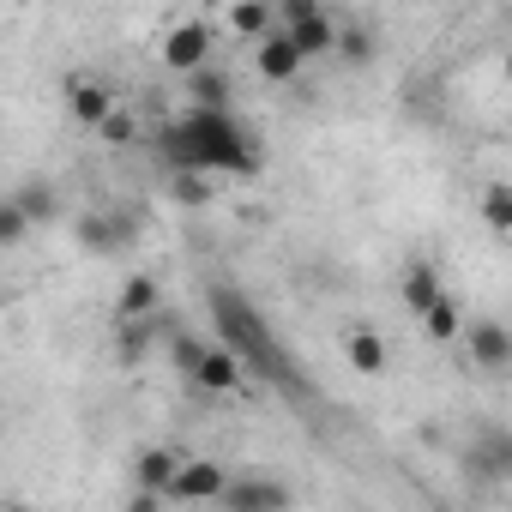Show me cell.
<instances>
[{
  "label": "cell",
  "instance_id": "1",
  "mask_svg": "<svg viewBox=\"0 0 512 512\" xmlns=\"http://www.w3.org/2000/svg\"><path fill=\"white\" fill-rule=\"evenodd\" d=\"M163 157L181 169V175H260L266 151L229 109L223 115H205V109H181L169 127H163Z\"/></svg>",
  "mask_w": 512,
  "mask_h": 512
},
{
  "label": "cell",
  "instance_id": "16",
  "mask_svg": "<svg viewBox=\"0 0 512 512\" xmlns=\"http://www.w3.org/2000/svg\"><path fill=\"white\" fill-rule=\"evenodd\" d=\"M344 362H350L356 374H368V380H380L392 356H386V338H380L374 326H350V332H344Z\"/></svg>",
  "mask_w": 512,
  "mask_h": 512
},
{
  "label": "cell",
  "instance_id": "10",
  "mask_svg": "<svg viewBox=\"0 0 512 512\" xmlns=\"http://www.w3.org/2000/svg\"><path fill=\"white\" fill-rule=\"evenodd\" d=\"M458 338H464V350H470V362H476L482 374H506V368H512V332H506L500 320H470Z\"/></svg>",
  "mask_w": 512,
  "mask_h": 512
},
{
  "label": "cell",
  "instance_id": "19",
  "mask_svg": "<svg viewBox=\"0 0 512 512\" xmlns=\"http://www.w3.org/2000/svg\"><path fill=\"white\" fill-rule=\"evenodd\" d=\"M458 332H464L458 302H452V296H440V302L422 314V338H428V344H458Z\"/></svg>",
  "mask_w": 512,
  "mask_h": 512
},
{
  "label": "cell",
  "instance_id": "14",
  "mask_svg": "<svg viewBox=\"0 0 512 512\" xmlns=\"http://www.w3.org/2000/svg\"><path fill=\"white\" fill-rule=\"evenodd\" d=\"M223 31L241 37V43H260L278 31V13H272V0H241V7H223Z\"/></svg>",
  "mask_w": 512,
  "mask_h": 512
},
{
  "label": "cell",
  "instance_id": "17",
  "mask_svg": "<svg viewBox=\"0 0 512 512\" xmlns=\"http://www.w3.org/2000/svg\"><path fill=\"white\" fill-rule=\"evenodd\" d=\"M229 97H235V85H229V73H223V67H199V73H187V109L223 115V109H229Z\"/></svg>",
  "mask_w": 512,
  "mask_h": 512
},
{
  "label": "cell",
  "instance_id": "26",
  "mask_svg": "<svg viewBox=\"0 0 512 512\" xmlns=\"http://www.w3.org/2000/svg\"><path fill=\"white\" fill-rule=\"evenodd\" d=\"M175 199H181V205H205V199H211V181H205V175H181V169H175Z\"/></svg>",
  "mask_w": 512,
  "mask_h": 512
},
{
  "label": "cell",
  "instance_id": "21",
  "mask_svg": "<svg viewBox=\"0 0 512 512\" xmlns=\"http://www.w3.org/2000/svg\"><path fill=\"white\" fill-rule=\"evenodd\" d=\"M115 350H121V362H139L151 344H157V320H133V326H115Z\"/></svg>",
  "mask_w": 512,
  "mask_h": 512
},
{
  "label": "cell",
  "instance_id": "7",
  "mask_svg": "<svg viewBox=\"0 0 512 512\" xmlns=\"http://www.w3.org/2000/svg\"><path fill=\"white\" fill-rule=\"evenodd\" d=\"M115 103H121V97H115V85H109V79H97V73H73V79H67V115H73L79 127H91V133H97V127L109 121V109H115Z\"/></svg>",
  "mask_w": 512,
  "mask_h": 512
},
{
  "label": "cell",
  "instance_id": "18",
  "mask_svg": "<svg viewBox=\"0 0 512 512\" xmlns=\"http://www.w3.org/2000/svg\"><path fill=\"white\" fill-rule=\"evenodd\" d=\"M440 296H446V290H440V272H434L428 260H416V266L404 272V308H410V314L422 320V314H428V308H434Z\"/></svg>",
  "mask_w": 512,
  "mask_h": 512
},
{
  "label": "cell",
  "instance_id": "28",
  "mask_svg": "<svg viewBox=\"0 0 512 512\" xmlns=\"http://www.w3.org/2000/svg\"><path fill=\"white\" fill-rule=\"evenodd\" d=\"M0 512H43V506H37V500H7Z\"/></svg>",
  "mask_w": 512,
  "mask_h": 512
},
{
  "label": "cell",
  "instance_id": "27",
  "mask_svg": "<svg viewBox=\"0 0 512 512\" xmlns=\"http://www.w3.org/2000/svg\"><path fill=\"white\" fill-rule=\"evenodd\" d=\"M163 506H169V500H157V494H133V488H127V500H121V512H163Z\"/></svg>",
  "mask_w": 512,
  "mask_h": 512
},
{
  "label": "cell",
  "instance_id": "23",
  "mask_svg": "<svg viewBox=\"0 0 512 512\" xmlns=\"http://www.w3.org/2000/svg\"><path fill=\"white\" fill-rule=\"evenodd\" d=\"M97 139H103V145H133V139H139V121H133V109H127V103H115V109H109V121L97 127Z\"/></svg>",
  "mask_w": 512,
  "mask_h": 512
},
{
  "label": "cell",
  "instance_id": "8",
  "mask_svg": "<svg viewBox=\"0 0 512 512\" xmlns=\"http://www.w3.org/2000/svg\"><path fill=\"white\" fill-rule=\"evenodd\" d=\"M187 386L205 392V398H229V392H247V374H241V362H235L223 344H205L199 362H193V380H187Z\"/></svg>",
  "mask_w": 512,
  "mask_h": 512
},
{
  "label": "cell",
  "instance_id": "20",
  "mask_svg": "<svg viewBox=\"0 0 512 512\" xmlns=\"http://www.w3.org/2000/svg\"><path fill=\"white\" fill-rule=\"evenodd\" d=\"M482 223H488L494 235H512V187H506V181H488V187H482Z\"/></svg>",
  "mask_w": 512,
  "mask_h": 512
},
{
  "label": "cell",
  "instance_id": "13",
  "mask_svg": "<svg viewBox=\"0 0 512 512\" xmlns=\"http://www.w3.org/2000/svg\"><path fill=\"white\" fill-rule=\"evenodd\" d=\"M157 308H163V290H157V278H151V272H133V278L121 284V296H115V326L157 320Z\"/></svg>",
  "mask_w": 512,
  "mask_h": 512
},
{
  "label": "cell",
  "instance_id": "4",
  "mask_svg": "<svg viewBox=\"0 0 512 512\" xmlns=\"http://www.w3.org/2000/svg\"><path fill=\"white\" fill-rule=\"evenodd\" d=\"M211 49H217V25L211 19H181V25H169L163 31V49H157V61L169 67V73H199V67H211Z\"/></svg>",
  "mask_w": 512,
  "mask_h": 512
},
{
  "label": "cell",
  "instance_id": "2",
  "mask_svg": "<svg viewBox=\"0 0 512 512\" xmlns=\"http://www.w3.org/2000/svg\"><path fill=\"white\" fill-rule=\"evenodd\" d=\"M205 302H211V320H217V338H211V344H223V350L241 362L247 380H266V386H278V392H290V398H308L302 368L290 362V350L272 338V326L247 308V296H241L235 284H211Z\"/></svg>",
  "mask_w": 512,
  "mask_h": 512
},
{
  "label": "cell",
  "instance_id": "12",
  "mask_svg": "<svg viewBox=\"0 0 512 512\" xmlns=\"http://www.w3.org/2000/svg\"><path fill=\"white\" fill-rule=\"evenodd\" d=\"M127 235H133V223H127L121 211H85V217L73 223V241H79L85 253H115Z\"/></svg>",
  "mask_w": 512,
  "mask_h": 512
},
{
  "label": "cell",
  "instance_id": "5",
  "mask_svg": "<svg viewBox=\"0 0 512 512\" xmlns=\"http://www.w3.org/2000/svg\"><path fill=\"white\" fill-rule=\"evenodd\" d=\"M290 500H296V494H290L284 476L253 470V476H229L211 506H223V512H290Z\"/></svg>",
  "mask_w": 512,
  "mask_h": 512
},
{
  "label": "cell",
  "instance_id": "11",
  "mask_svg": "<svg viewBox=\"0 0 512 512\" xmlns=\"http://www.w3.org/2000/svg\"><path fill=\"white\" fill-rule=\"evenodd\" d=\"M253 67H260V79H272V85H296L308 61L290 49V37H284V31H272V37L253 43Z\"/></svg>",
  "mask_w": 512,
  "mask_h": 512
},
{
  "label": "cell",
  "instance_id": "24",
  "mask_svg": "<svg viewBox=\"0 0 512 512\" xmlns=\"http://www.w3.org/2000/svg\"><path fill=\"white\" fill-rule=\"evenodd\" d=\"M199 350H205V338H193V332H175V338H169V362H175V374H181V380H193Z\"/></svg>",
  "mask_w": 512,
  "mask_h": 512
},
{
  "label": "cell",
  "instance_id": "25",
  "mask_svg": "<svg viewBox=\"0 0 512 512\" xmlns=\"http://www.w3.org/2000/svg\"><path fill=\"white\" fill-rule=\"evenodd\" d=\"M25 235H31V223L19 217V205H13L7 193H0V247H19Z\"/></svg>",
  "mask_w": 512,
  "mask_h": 512
},
{
  "label": "cell",
  "instance_id": "15",
  "mask_svg": "<svg viewBox=\"0 0 512 512\" xmlns=\"http://www.w3.org/2000/svg\"><path fill=\"white\" fill-rule=\"evenodd\" d=\"M7 199L19 205V217H25L31 229H43V223H55V217H61V193H55V181H43V175H37V181H19Z\"/></svg>",
  "mask_w": 512,
  "mask_h": 512
},
{
  "label": "cell",
  "instance_id": "22",
  "mask_svg": "<svg viewBox=\"0 0 512 512\" xmlns=\"http://www.w3.org/2000/svg\"><path fill=\"white\" fill-rule=\"evenodd\" d=\"M338 61H350V67H362V61H374V31H356V25H338V49H332Z\"/></svg>",
  "mask_w": 512,
  "mask_h": 512
},
{
  "label": "cell",
  "instance_id": "9",
  "mask_svg": "<svg viewBox=\"0 0 512 512\" xmlns=\"http://www.w3.org/2000/svg\"><path fill=\"white\" fill-rule=\"evenodd\" d=\"M181 458H187V452H175V446H145V452H133V464H127V488H133V494H157V500H169V482H175Z\"/></svg>",
  "mask_w": 512,
  "mask_h": 512
},
{
  "label": "cell",
  "instance_id": "3",
  "mask_svg": "<svg viewBox=\"0 0 512 512\" xmlns=\"http://www.w3.org/2000/svg\"><path fill=\"white\" fill-rule=\"evenodd\" d=\"M272 13H278V31L290 37V49L302 61H326L338 49V19L320 7V0H284V7H272Z\"/></svg>",
  "mask_w": 512,
  "mask_h": 512
},
{
  "label": "cell",
  "instance_id": "6",
  "mask_svg": "<svg viewBox=\"0 0 512 512\" xmlns=\"http://www.w3.org/2000/svg\"><path fill=\"white\" fill-rule=\"evenodd\" d=\"M223 482H229V470L217 458H181V470L169 482V500L175 506H211L223 494Z\"/></svg>",
  "mask_w": 512,
  "mask_h": 512
}]
</instances>
